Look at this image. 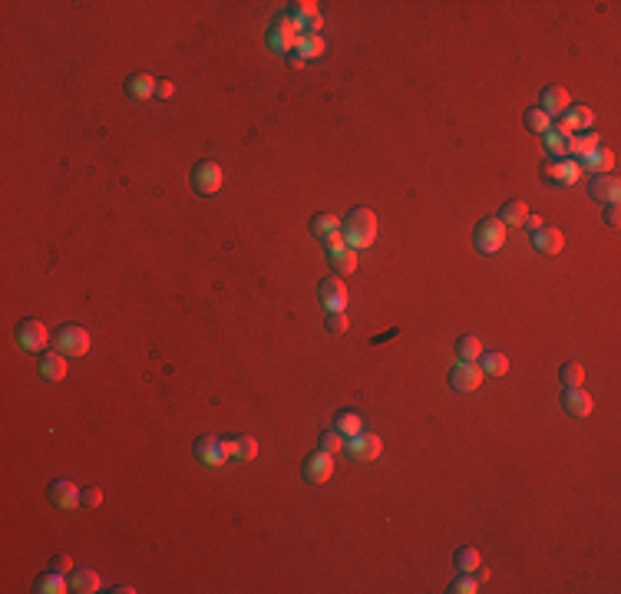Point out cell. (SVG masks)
<instances>
[{
	"mask_svg": "<svg viewBox=\"0 0 621 594\" xmlns=\"http://www.w3.org/2000/svg\"><path fill=\"white\" fill-rule=\"evenodd\" d=\"M341 235L347 238V244L360 251V248H370L377 241V215L370 208H354L351 215L344 218L341 225Z\"/></svg>",
	"mask_w": 621,
	"mask_h": 594,
	"instance_id": "6da1fadb",
	"label": "cell"
},
{
	"mask_svg": "<svg viewBox=\"0 0 621 594\" xmlns=\"http://www.w3.org/2000/svg\"><path fill=\"white\" fill-rule=\"evenodd\" d=\"M305 37V20L301 17H294V13H281L275 26H271V50H294L298 47V40Z\"/></svg>",
	"mask_w": 621,
	"mask_h": 594,
	"instance_id": "7a4b0ae2",
	"label": "cell"
},
{
	"mask_svg": "<svg viewBox=\"0 0 621 594\" xmlns=\"http://www.w3.org/2000/svg\"><path fill=\"white\" fill-rule=\"evenodd\" d=\"M473 241H476V248H480L482 254L503 251V244H506V225H503V218H499V215L482 218L480 225H476V235H473Z\"/></svg>",
	"mask_w": 621,
	"mask_h": 594,
	"instance_id": "3957f363",
	"label": "cell"
},
{
	"mask_svg": "<svg viewBox=\"0 0 621 594\" xmlns=\"http://www.w3.org/2000/svg\"><path fill=\"white\" fill-rule=\"evenodd\" d=\"M53 347H56V354H63V357H86L89 354L86 327H79V324H66V327H60L56 330V337H53Z\"/></svg>",
	"mask_w": 621,
	"mask_h": 594,
	"instance_id": "277c9868",
	"label": "cell"
},
{
	"mask_svg": "<svg viewBox=\"0 0 621 594\" xmlns=\"http://www.w3.org/2000/svg\"><path fill=\"white\" fill-rule=\"evenodd\" d=\"M47 341H50V334H47V324H40V320H24L20 330H17V343L26 354H43Z\"/></svg>",
	"mask_w": 621,
	"mask_h": 594,
	"instance_id": "5b68a950",
	"label": "cell"
},
{
	"mask_svg": "<svg viewBox=\"0 0 621 594\" xmlns=\"http://www.w3.org/2000/svg\"><path fill=\"white\" fill-rule=\"evenodd\" d=\"M222 165L218 162H199L195 169H192V185H195V192L199 195H215L218 189H222Z\"/></svg>",
	"mask_w": 621,
	"mask_h": 594,
	"instance_id": "8992f818",
	"label": "cell"
},
{
	"mask_svg": "<svg viewBox=\"0 0 621 594\" xmlns=\"http://www.w3.org/2000/svg\"><path fill=\"white\" fill-rule=\"evenodd\" d=\"M482 380H486V373H482L480 364H463V360H459L457 367H453V373H450V383H453V390H459V393L480 390Z\"/></svg>",
	"mask_w": 621,
	"mask_h": 594,
	"instance_id": "52a82bcc",
	"label": "cell"
},
{
	"mask_svg": "<svg viewBox=\"0 0 621 594\" xmlns=\"http://www.w3.org/2000/svg\"><path fill=\"white\" fill-rule=\"evenodd\" d=\"M344 449H347V453L354 455V459H364V462H374V459H377V455H381V436H377V432H357V436H351V439H347V446H344Z\"/></svg>",
	"mask_w": 621,
	"mask_h": 594,
	"instance_id": "ba28073f",
	"label": "cell"
},
{
	"mask_svg": "<svg viewBox=\"0 0 621 594\" xmlns=\"http://www.w3.org/2000/svg\"><path fill=\"white\" fill-rule=\"evenodd\" d=\"M585 175V169L578 159H555L545 165V178H552L558 185H578V178Z\"/></svg>",
	"mask_w": 621,
	"mask_h": 594,
	"instance_id": "9c48e42d",
	"label": "cell"
},
{
	"mask_svg": "<svg viewBox=\"0 0 621 594\" xmlns=\"http://www.w3.org/2000/svg\"><path fill=\"white\" fill-rule=\"evenodd\" d=\"M321 304L328 307V314H334V311H347V284H344V278H324L321 281Z\"/></svg>",
	"mask_w": 621,
	"mask_h": 594,
	"instance_id": "30bf717a",
	"label": "cell"
},
{
	"mask_svg": "<svg viewBox=\"0 0 621 594\" xmlns=\"http://www.w3.org/2000/svg\"><path fill=\"white\" fill-rule=\"evenodd\" d=\"M330 476H334V455L330 453L321 449V453L305 459V479L307 482H317V485H321V482H328Z\"/></svg>",
	"mask_w": 621,
	"mask_h": 594,
	"instance_id": "8fae6325",
	"label": "cell"
},
{
	"mask_svg": "<svg viewBox=\"0 0 621 594\" xmlns=\"http://www.w3.org/2000/svg\"><path fill=\"white\" fill-rule=\"evenodd\" d=\"M595 123V113L588 106H575V109H565V116L558 119V126L565 129L569 136H578V132H588Z\"/></svg>",
	"mask_w": 621,
	"mask_h": 594,
	"instance_id": "7c38bea8",
	"label": "cell"
},
{
	"mask_svg": "<svg viewBox=\"0 0 621 594\" xmlns=\"http://www.w3.org/2000/svg\"><path fill=\"white\" fill-rule=\"evenodd\" d=\"M50 502L56 508H77L79 502H83V492L77 489V482H70V479H60V482H53V489H50Z\"/></svg>",
	"mask_w": 621,
	"mask_h": 594,
	"instance_id": "4fadbf2b",
	"label": "cell"
},
{
	"mask_svg": "<svg viewBox=\"0 0 621 594\" xmlns=\"http://www.w3.org/2000/svg\"><path fill=\"white\" fill-rule=\"evenodd\" d=\"M532 244H535V251H542V254H558L565 248V235L558 228L545 225L539 231H532Z\"/></svg>",
	"mask_w": 621,
	"mask_h": 594,
	"instance_id": "5bb4252c",
	"label": "cell"
},
{
	"mask_svg": "<svg viewBox=\"0 0 621 594\" xmlns=\"http://www.w3.org/2000/svg\"><path fill=\"white\" fill-rule=\"evenodd\" d=\"M582 162L585 172H598V175H611V169L618 165V155L611 149H595L592 155H585V159H578Z\"/></svg>",
	"mask_w": 621,
	"mask_h": 594,
	"instance_id": "9a60e30c",
	"label": "cell"
},
{
	"mask_svg": "<svg viewBox=\"0 0 621 594\" xmlns=\"http://www.w3.org/2000/svg\"><path fill=\"white\" fill-rule=\"evenodd\" d=\"M569 106H572L569 89H565V86H549V89L542 93V106H539V109H542V113H549V116H562L565 109H569Z\"/></svg>",
	"mask_w": 621,
	"mask_h": 594,
	"instance_id": "2e32d148",
	"label": "cell"
},
{
	"mask_svg": "<svg viewBox=\"0 0 621 594\" xmlns=\"http://www.w3.org/2000/svg\"><path fill=\"white\" fill-rule=\"evenodd\" d=\"M562 403H565V409H569L572 416H588L592 406H595V400H592V393H585L582 386H569Z\"/></svg>",
	"mask_w": 621,
	"mask_h": 594,
	"instance_id": "e0dca14e",
	"label": "cell"
},
{
	"mask_svg": "<svg viewBox=\"0 0 621 594\" xmlns=\"http://www.w3.org/2000/svg\"><path fill=\"white\" fill-rule=\"evenodd\" d=\"M592 198L598 202H621V178L618 175H598L592 185Z\"/></svg>",
	"mask_w": 621,
	"mask_h": 594,
	"instance_id": "ac0fdd59",
	"label": "cell"
},
{
	"mask_svg": "<svg viewBox=\"0 0 621 594\" xmlns=\"http://www.w3.org/2000/svg\"><path fill=\"white\" fill-rule=\"evenodd\" d=\"M155 86H159V79H153L149 73H136L126 79V93L132 100H153L155 96Z\"/></svg>",
	"mask_w": 621,
	"mask_h": 594,
	"instance_id": "d6986e66",
	"label": "cell"
},
{
	"mask_svg": "<svg viewBox=\"0 0 621 594\" xmlns=\"http://www.w3.org/2000/svg\"><path fill=\"white\" fill-rule=\"evenodd\" d=\"M70 588L79 594H93V591H100L102 581H100V571H93V568H73V578H70Z\"/></svg>",
	"mask_w": 621,
	"mask_h": 594,
	"instance_id": "ffe728a7",
	"label": "cell"
},
{
	"mask_svg": "<svg viewBox=\"0 0 621 594\" xmlns=\"http://www.w3.org/2000/svg\"><path fill=\"white\" fill-rule=\"evenodd\" d=\"M195 453H199V459L208 462V466H222V462H225V455H222V439H218V436H202V439L195 443Z\"/></svg>",
	"mask_w": 621,
	"mask_h": 594,
	"instance_id": "44dd1931",
	"label": "cell"
},
{
	"mask_svg": "<svg viewBox=\"0 0 621 594\" xmlns=\"http://www.w3.org/2000/svg\"><path fill=\"white\" fill-rule=\"evenodd\" d=\"M595 149H601V136H598V132H582V136H572L569 139V152L575 159H585V155H592Z\"/></svg>",
	"mask_w": 621,
	"mask_h": 594,
	"instance_id": "7402d4cb",
	"label": "cell"
},
{
	"mask_svg": "<svg viewBox=\"0 0 621 594\" xmlns=\"http://www.w3.org/2000/svg\"><path fill=\"white\" fill-rule=\"evenodd\" d=\"M40 373H43L47 380H53V383H56V380H63L66 377V357L56 354V350L47 354V357H43V364H40Z\"/></svg>",
	"mask_w": 621,
	"mask_h": 594,
	"instance_id": "603a6c76",
	"label": "cell"
},
{
	"mask_svg": "<svg viewBox=\"0 0 621 594\" xmlns=\"http://www.w3.org/2000/svg\"><path fill=\"white\" fill-rule=\"evenodd\" d=\"M482 373H486V377H506L509 373V357L499 354V350L482 354Z\"/></svg>",
	"mask_w": 621,
	"mask_h": 594,
	"instance_id": "cb8c5ba5",
	"label": "cell"
},
{
	"mask_svg": "<svg viewBox=\"0 0 621 594\" xmlns=\"http://www.w3.org/2000/svg\"><path fill=\"white\" fill-rule=\"evenodd\" d=\"M499 218H503V225H522V221L529 218V205L522 202V198H512V202L503 205Z\"/></svg>",
	"mask_w": 621,
	"mask_h": 594,
	"instance_id": "d4e9b609",
	"label": "cell"
},
{
	"mask_svg": "<svg viewBox=\"0 0 621 594\" xmlns=\"http://www.w3.org/2000/svg\"><path fill=\"white\" fill-rule=\"evenodd\" d=\"M324 50H328V43H324V37H301L298 40V56L301 60H317V56H324Z\"/></svg>",
	"mask_w": 621,
	"mask_h": 594,
	"instance_id": "484cf974",
	"label": "cell"
},
{
	"mask_svg": "<svg viewBox=\"0 0 621 594\" xmlns=\"http://www.w3.org/2000/svg\"><path fill=\"white\" fill-rule=\"evenodd\" d=\"M457 354H459V360H463V364H480L482 341H480V337H459Z\"/></svg>",
	"mask_w": 621,
	"mask_h": 594,
	"instance_id": "4316f807",
	"label": "cell"
},
{
	"mask_svg": "<svg viewBox=\"0 0 621 594\" xmlns=\"http://www.w3.org/2000/svg\"><path fill=\"white\" fill-rule=\"evenodd\" d=\"M569 139H572V136L558 126V123H555V129H549V132H545V146H549L552 155H565V152H569Z\"/></svg>",
	"mask_w": 621,
	"mask_h": 594,
	"instance_id": "83f0119b",
	"label": "cell"
},
{
	"mask_svg": "<svg viewBox=\"0 0 621 594\" xmlns=\"http://www.w3.org/2000/svg\"><path fill=\"white\" fill-rule=\"evenodd\" d=\"M311 231H314L317 238H328V235H334V231H341V218L330 215V212H321V215L311 221Z\"/></svg>",
	"mask_w": 621,
	"mask_h": 594,
	"instance_id": "f1b7e54d",
	"label": "cell"
},
{
	"mask_svg": "<svg viewBox=\"0 0 621 594\" xmlns=\"http://www.w3.org/2000/svg\"><path fill=\"white\" fill-rule=\"evenodd\" d=\"M337 432H341L344 439H351V436H357V432H364V419L357 416L354 409H347V413L337 416Z\"/></svg>",
	"mask_w": 621,
	"mask_h": 594,
	"instance_id": "f546056e",
	"label": "cell"
},
{
	"mask_svg": "<svg viewBox=\"0 0 621 594\" xmlns=\"http://www.w3.org/2000/svg\"><path fill=\"white\" fill-rule=\"evenodd\" d=\"M66 588H70V584L63 581V575H60V571H50V575H43V578L37 581L40 594H63Z\"/></svg>",
	"mask_w": 621,
	"mask_h": 594,
	"instance_id": "4dcf8cb0",
	"label": "cell"
},
{
	"mask_svg": "<svg viewBox=\"0 0 621 594\" xmlns=\"http://www.w3.org/2000/svg\"><path fill=\"white\" fill-rule=\"evenodd\" d=\"M457 565H459V571H463V575H473V571L482 565V555L476 552V548H459Z\"/></svg>",
	"mask_w": 621,
	"mask_h": 594,
	"instance_id": "1f68e13d",
	"label": "cell"
},
{
	"mask_svg": "<svg viewBox=\"0 0 621 594\" xmlns=\"http://www.w3.org/2000/svg\"><path fill=\"white\" fill-rule=\"evenodd\" d=\"M526 126L532 129V132H549V129H552V116L549 113H542V109H529V113H526Z\"/></svg>",
	"mask_w": 621,
	"mask_h": 594,
	"instance_id": "d6a6232c",
	"label": "cell"
},
{
	"mask_svg": "<svg viewBox=\"0 0 621 594\" xmlns=\"http://www.w3.org/2000/svg\"><path fill=\"white\" fill-rule=\"evenodd\" d=\"M235 446H238V453H235L238 462H252L254 455H258V439H252V436H238Z\"/></svg>",
	"mask_w": 621,
	"mask_h": 594,
	"instance_id": "836d02e7",
	"label": "cell"
},
{
	"mask_svg": "<svg viewBox=\"0 0 621 594\" xmlns=\"http://www.w3.org/2000/svg\"><path fill=\"white\" fill-rule=\"evenodd\" d=\"M330 261H334V267H337V271L351 274V271L357 267V251H354V248H344V251H341V254H334Z\"/></svg>",
	"mask_w": 621,
	"mask_h": 594,
	"instance_id": "e575fe53",
	"label": "cell"
},
{
	"mask_svg": "<svg viewBox=\"0 0 621 594\" xmlns=\"http://www.w3.org/2000/svg\"><path fill=\"white\" fill-rule=\"evenodd\" d=\"M344 436L337 430H330V432H324V436H321V449H324V453H330V455H337L344 449Z\"/></svg>",
	"mask_w": 621,
	"mask_h": 594,
	"instance_id": "d590c367",
	"label": "cell"
},
{
	"mask_svg": "<svg viewBox=\"0 0 621 594\" xmlns=\"http://www.w3.org/2000/svg\"><path fill=\"white\" fill-rule=\"evenodd\" d=\"M562 380H565V386H582L585 383L582 364H565V367H562Z\"/></svg>",
	"mask_w": 621,
	"mask_h": 594,
	"instance_id": "8d00e7d4",
	"label": "cell"
},
{
	"mask_svg": "<svg viewBox=\"0 0 621 594\" xmlns=\"http://www.w3.org/2000/svg\"><path fill=\"white\" fill-rule=\"evenodd\" d=\"M450 591H453V594H476V591H480V581H476L473 575H463V578H457V581H453V588H450Z\"/></svg>",
	"mask_w": 621,
	"mask_h": 594,
	"instance_id": "74e56055",
	"label": "cell"
},
{
	"mask_svg": "<svg viewBox=\"0 0 621 594\" xmlns=\"http://www.w3.org/2000/svg\"><path fill=\"white\" fill-rule=\"evenodd\" d=\"M347 327H351V320H347V314H344V311H334V314H328V330H330V334H347Z\"/></svg>",
	"mask_w": 621,
	"mask_h": 594,
	"instance_id": "f35d334b",
	"label": "cell"
},
{
	"mask_svg": "<svg viewBox=\"0 0 621 594\" xmlns=\"http://www.w3.org/2000/svg\"><path fill=\"white\" fill-rule=\"evenodd\" d=\"M324 244H328V254H330V258H334V254H341L344 248H351V244H347V238H344L341 231L328 235V238H324Z\"/></svg>",
	"mask_w": 621,
	"mask_h": 594,
	"instance_id": "ab89813d",
	"label": "cell"
},
{
	"mask_svg": "<svg viewBox=\"0 0 621 594\" xmlns=\"http://www.w3.org/2000/svg\"><path fill=\"white\" fill-rule=\"evenodd\" d=\"M291 13L294 17H301V20H307V17H314L317 13V3L314 0H298V3H291Z\"/></svg>",
	"mask_w": 621,
	"mask_h": 594,
	"instance_id": "60d3db41",
	"label": "cell"
},
{
	"mask_svg": "<svg viewBox=\"0 0 621 594\" xmlns=\"http://www.w3.org/2000/svg\"><path fill=\"white\" fill-rule=\"evenodd\" d=\"M83 506H86V508H100L102 506V492L96 489V485L83 489Z\"/></svg>",
	"mask_w": 621,
	"mask_h": 594,
	"instance_id": "b9f144b4",
	"label": "cell"
},
{
	"mask_svg": "<svg viewBox=\"0 0 621 594\" xmlns=\"http://www.w3.org/2000/svg\"><path fill=\"white\" fill-rule=\"evenodd\" d=\"M50 571H60V575H73V558L60 552V555L53 558V568H50Z\"/></svg>",
	"mask_w": 621,
	"mask_h": 594,
	"instance_id": "7bdbcfd3",
	"label": "cell"
},
{
	"mask_svg": "<svg viewBox=\"0 0 621 594\" xmlns=\"http://www.w3.org/2000/svg\"><path fill=\"white\" fill-rule=\"evenodd\" d=\"M155 96H159V100H172V96H176V83H172V79H159Z\"/></svg>",
	"mask_w": 621,
	"mask_h": 594,
	"instance_id": "ee69618b",
	"label": "cell"
},
{
	"mask_svg": "<svg viewBox=\"0 0 621 594\" xmlns=\"http://www.w3.org/2000/svg\"><path fill=\"white\" fill-rule=\"evenodd\" d=\"M235 453H238L235 439H222V455H225V462H229V459H235Z\"/></svg>",
	"mask_w": 621,
	"mask_h": 594,
	"instance_id": "f6af8a7d",
	"label": "cell"
},
{
	"mask_svg": "<svg viewBox=\"0 0 621 594\" xmlns=\"http://www.w3.org/2000/svg\"><path fill=\"white\" fill-rule=\"evenodd\" d=\"M618 221H621V208H618V202H611L608 205V225L618 228Z\"/></svg>",
	"mask_w": 621,
	"mask_h": 594,
	"instance_id": "bcb514c9",
	"label": "cell"
},
{
	"mask_svg": "<svg viewBox=\"0 0 621 594\" xmlns=\"http://www.w3.org/2000/svg\"><path fill=\"white\" fill-rule=\"evenodd\" d=\"M526 225L532 228V231H539V228H545V221H542V215H529L526 218Z\"/></svg>",
	"mask_w": 621,
	"mask_h": 594,
	"instance_id": "7dc6e473",
	"label": "cell"
}]
</instances>
